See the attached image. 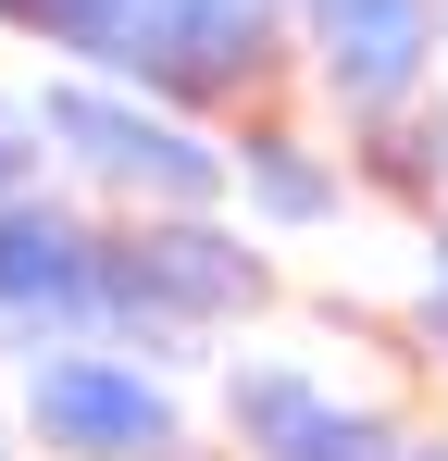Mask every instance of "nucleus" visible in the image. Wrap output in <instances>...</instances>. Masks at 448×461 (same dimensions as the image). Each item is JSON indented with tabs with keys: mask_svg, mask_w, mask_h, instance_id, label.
<instances>
[{
	"mask_svg": "<svg viewBox=\"0 0 448 461\" xmlns=\"http://www.w3.org/2000/svg\"><path fill=\"white\" fill-rule=\"evenodd\" d=\"M262 200H274V212H324V187L299 175V150H262Z\"/></svg>",
	"mask_w": 448,
	"mask_h": 461,
	"instance_id": "423d86ee",
	"label": "nucleus"
},
{
	"mask_svg": "<svg viewBox=\"0 0 448 461\" xmlns=\"http://www.w3.org/2000/svg\"><path fill=\"white\" fill-rule=\"evenodd\" d=\"M38 424H50V449L75 461H149L175 449V411H162V386L138 362H38Z\"/></svg>",
	"mask_w": 448,
	"mask_h": 461,
	"instance_id": "f257e3e1",
	"label": "nucleus"
},
{
	"mask_svg": "<svg viewBox=\"0 0 448 461\" xmlns=\"http://www.w3.org/2000/svg\"><path fill=\"white\" fill-rule=\"evenodd\" d=\"M63 150H87L100 175H125V187H175V200H200L212 187V150H187L175 125H138L125 100H100V87H63L50 113H38Z\"/></svg>",
	"mask_w": 448,
	"mask_h": 461,
	"instance_id": "f03ea898",
	"label": "nucleus"
},
{
	"mask_svg": "<svg viewBox=\"0 0 448 461\" xmlns=\"http://www.w3.org/2000/svg\"><path fill=\"white\" fill-rule=\"evenodd\" d=\"M237 424H249L262 449H287V461H373V424H336L299 375H249L237 386Z\"/></svg>",
	"mask_w": 448,
	"mask_h": 461,
	"instance_id": "7ed1b4c3",
	"label": "nucleus"
},
{
	"mask_svg": "<svg viewBox=\"0 0 448 461\" xmlns=\"http://www.w3.org/2000/svg\"><path fill=\"white\" fill-rule=\"evenodd\" d=\"M324 38L349 87H399L424 63V0H324Z\"/></svg>",
	"mask_w": 448,
	"mask_h": 461,
	"instance_id": "39448f33",
	"label": "nucleus"
},
{
	"mask_svg": "<svg viewBox=\"0 0 448 461\" xmlns=\"http://www.w3.org/2000/svg\"><path fill=\"white\" fill-rule=\"evenodd\" d=\"M87 237L63 212H0V312H38V300H87Z\"/></svg>",
	"mask_w": 448,
	"mask_h": 461,
	"instance_id": "20e7f679",
	"label": "nucleus"
}]
</instances>
